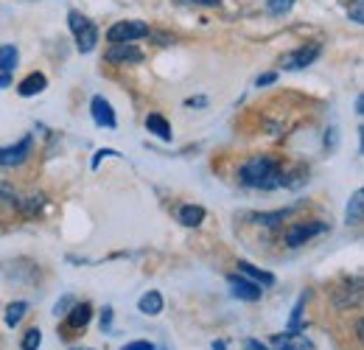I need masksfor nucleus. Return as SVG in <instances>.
<instances>
[{
  "label": "nucleus",
  "mask_w": 364,
  "mask_h": 350,
  "mask_svg": "<svg viewBox=\"0 0 364 350\" xmlns=\"http://www.w3.org/2000/svg\"><path fill=\"white\" fill-rule=\"evenodd\" d=\"M241 185L247 188H258V191H274L286 185V171L280 166V160L272 154H255L241 166Z\"/></svg>",
  "instance_id": "nucleus-1"
},
{
  "label": "nucleus",
  "mask_w": 364,
  "mask_h": 350,
  "mask_svg": "<svg viewBox=\"0 0 364 350\" xmlns=\"http://www.w3.org/2000/svg\"><path fill=\"white\" fill-rule=\"evenodd\" d=\"M149 34H151V31H149L146 23H140V20H124V23H115V26L107 31V40L112 45L135 43V40H143V37H149Z\"/></svg>",
  "instance_id": "nucleus-2"
},
{
  "label": "nucleus",
  "mask_w": 364,
  "mask_h": 350,
  "mask_svg": "<svg viewBox=\"0 0 364 350\" xmlns=\"http://www.w3.org/2000/svg\"><path fill=\"white\" fill-rule=\"evenodd\" d=\"M325 230H328L325 221H297V224H291L286 230V247H303L306 241L322 235Z\"/></svg>",
  "instance_id": "nucleus-3"
},
{
  "label": "nucleus",
  "mask_w": 364,
  "mask_h": 350,
  "mask_svg": "<svg viewBox=\"0 0 364 350\" xmlns=\"http://www.w3.org/2000/svg\"><path fill=\"white\" fill-rule=\"evenodd\" d=\"M92 306L90 303H73L70 314H65V328H62V339H70V334H79L90 325Z\"/></svg>",
  "instance_id": "nucleus-4"
},
{
  "label": "nucleus",
  "mask_w": 364,
  "mask_h": 350,
  "mask_svg": "<svg viewBox=\"0 0 364 350\" xmlns=\"http://www.w3.org/2000/svg\"><path fill=\"white\" fill-rule=\"evenodd\" d=\"M319 43H311V45H303V48H297V51H291V53H283L280 56V68L283 70H303V68H309L314 59L319 56Z\"/></svg>",
  "instance_id": "nucleus-5"
},
{
  "label": "nucleus",
  "mask_w": 364,
  "mask_h": 350,
  "mask_svg": "<svg viewBox=\"0 0 364 350\" xmlns=\"http://www.w3.org/2000/svg\"><path fill=\"white\" fill-rule=\"evenodd\" d=\"M228 283H230L232 297H238V300L258 303V300L264 297V286H261V283H255V280H250V277H244V275H230Z\"/></svg>",
  "instance_id": "nucleus-6"
},
{
  "label": "nucleus",
  "mask_w": 364,
  "mask_h": 350,
  "mask_svg": "<svg viewBox=\"0 0 364 350\" xmlns=\"http://www.w3.org/2000/svg\"><path fill=\"white\" fill-rule=\"evenodd\" d=\"M31 146H34V137H31V134H26L20 143L0 149V166H3V169H14V166H23V163L31 157Z\"/></svg>",
  "instance_id": "nucleus-7"
},
{
  "label": "nucleus",
  "mask_w": 364,
  "mask_h": 350,
  "mask_svg": "<svg viewBox=\"0 0 364 350\" xmlns=\"http://www.w3.org/2000/svg\"><path fill=\"white\" fill-rule=\"evenodd\" d=\"M362 300V280L359 277H345L342 286L333 292V306L336 308H350V306H359Z\"/></svg>",
  "instance_id": "nucleus-8"
},
{
  "label": "nucleus",
  "mask_w": 364,
  "mask_h": 350,
  "mask_svg": "<svg viewBox=\"0 0 364 350\" xmlns=\"http://www.w3.org/2000/svg\"><path fill=\"white\" fill-rule=\"evenodd\" d=\"M269 342H272L274 350H317L306 334H291V331L289 334H274Z\"/></svg>",
  "instance_id": "nucleus-9"
},
{
  "label": "nucleus",
  "mask_w": 364,
  "mask_h": 350,
  "mask_svg": "<svg viewBox=\"0 0 364 350\" xmlns=\"http://www.w3.org/2000/svg\"><path fill=\"white\" fill-rule=\"evenodd\" d=\"M90 112H92V121L98 127H107V129H115V112H112V104L104 98V95H95L90 101Z\"/></svg>",
  "instance_id": "nucleus-10"
},
{
  "label": "nucleus",
  "mask_w": 364,
  "mask_h": 350,
  "mask_svg": "<svg viewBox=\"0 0 364 350\" xmlns=\"http://www.w3.org/2000/svg\"><path fill=\"white\" fill-rule=\"evenodd\" d=\"M17 59H20V53L14 45H0V90L11 85V73L17 68Z\"/></svg>",
  "instance_id": "nucleus-11"
},
{
  "label": "nucleus",
  "mask_w": 364,
  "mask_h": 350,
  "mask_svg": "<svg viewBox=\"0 0 364 350\" xmlns=\"http://www.w3.org/2000/svg\"><path fill=\"white\" fill-rule=\"evenodd\" d=\"M140 59H143V53L132 43H118L107 51V62H112V65H118V62H140Z\"/></svg>",
  "instance_id": "nucleus-12"
},
{
  "label": "nucleus",
  "mask_w": 364,
  "mask_h": 350,
  "mask_svg": "<svg viewBox=\"0 0 364 350\" xmlns=\"http://www.w3.org/2000/svg\"><path fill=\"white\" fill-rule=\"evenodd\" d=\"M46 88H48V79L43 73H28V76L17 85V92H20L23 98H31V95H40Z\"/></svg>",
  "instance_id": "nucleus-13"
},
{
  "label": "nucleus",
  "mask_w": 364,
  "mask_h": 350,
  "mask_svg": "<svg viewBox=\"0 0 364 350\" xmlns=\"http://www.w3.org/2000/svg\"><path fill=\"white\" fill-rule=\"evenodd\" d=\"M238 275H244V277H250V280H255L261 286H274V275H269V272H264V269H258V266H252V263L247 261H238Z\"/></svg>",
  "instance_id": "nucleus-14"
},
{
  "label": "nucleus",
  "mask_w": 364,
  "mask_h": 350,
  "mask_svg": "<svg viewBox=\"0 0 364 350\" xmlns=\"http://www.w3.org/2000/svg\"><path fill=\"white\" fill-rule=\"evenodd\" d=\"M146 129H149V134H157L160 140H171V124L160 112H151L146 118Z\"/></svg>",
  "instance_id": "nucleus-15"
},
{
  "label": "nucleus",
  "mask_w": 364,
  "mask_h": 350,
  "mask_svg": "<svg viewBox=\"0 0 364 350\" xmlns=\"http://www.w3.org/2000/svg\"><path fill=\"white\" fill-rule=\"evenodd\" d=\"M95 43H98V28H95L92 23L82 26V28L76 31V48H79L82 53H90L92 48H95Z\"/></svg>",
  "instance_id": "nucleus-16"
},
{
  "label": "nucleus",
  "mask_w": 364,
  "mask_h": 350,
  "mask_svg": "<svg viewBox=\"0 0 364 350\" xmlns=\"http://www.w3.org/2000/svg\"><path fill=\"white\" fill-rule=\"evenodd\" d=\"M137 311L140 314H149V317H157L163 311V295L160 292H146L140 300H137Z\"/></svg>",
  "instance_id": "nucleus-17"
},
{
  "label": "nucleus",
  "mask_w": 364,
  "mask_h": 350,
  "mask_svg": "<svg viewBox=\"0 0 364 350\" xmlns=\"http://www.w3.org/2000/svg\"><path fill=\"white\" fill-rule=\"evenodd\" d=\"M362 219H364V191H356L353 199L348 202L345 221H348V224H362Z\"/></svg>",
  "instance_id": "nucleus-18"
},
{
  "label": "nucleus",
  "mask_w": 364,
  "mask_h": 350,
  "mask_svg": "<svg viewBox=\"0 0 364 350\" xmlns=\"http://www.w3.org/2000/svg\"><path fill=\"white\" fill-rule=\"evenodd\" d=\"M177 216H180V224H185V227H199L205 221V211L199 205H182Z\"/></svg>",
  "instance_id": "nucleus-19"
},
{
  "label": "nucleus",
  "mask_w": 364,
  "mask_h": 350,
  "mask_svg": "<svg viewBox=\"0 0 364 350\" xmlns=\"http://www.w3.org/2000/svg\"><path fill=\"white\" fill-rule=\"evenodd\" d=\"M14 205L20 208V213H23V216H28V219H31V216H37V213L43 211V205H46V196H43V193H37V196H28V199H23V202H14Z\"/></svg>",
  "instance_id": "nucleus-20"
},
{
  "label": "nucleus",
  "mask_w": 364,
  "mask_h": 350,
  "mask_svg": "<svg viewBox=\"0 0 364 350\" xmlns=\"http://www.w3.org/2000/svg\"><path fill=\"white\" fill-rule=\"evenodd\" d=\"M26 311H28V303H11V306L6 308V325L9 328H14V325H20V319L26 317Z\"/></svg>",
  "instance_id": "nucleus-21"
},
{
  "label": "nucleus",
  "mask_w": 364,
  "mask_h": 350,
  "mask_svg": "<svg viewBox=\"0 0 364 350\" xmlns=\"http://www.w3.org/2000/svg\"><path fill=\"white\" fill-rule=\"evenodd\" d=\"M40 345H43V334H40V328H31V331H26V336H23L20 348H23V350H37Z\"/></svg>",
  "instance_id": "nucleus-22"
},
{
  "label": "nucleus",
  "mask_w": 364,
  "mask_h": 350,
  "mask_svg": "<svg viewBox=\"0 0 364 350\" xmlns=\"http://www.w3.org/2000/svg\"><path fill=\"white\" fill-rule=\"evenodd\" d=\"M303 306H306V295L297 300V306H294V311H291V319H289V331H291V334L300 331V314H303Z\"/></svg>",
  "instance_id": "nucleus-23"
},
{
  "label": "nucleus",
  "mask_w": 364,
  "mask_h": 350,
  "mask_svg": "<svg viewBox=\"0 0 364 350\" xmlns=\"http://www.w3.org/2000/svg\"><path fill=\"white\" fill-rule=\"evenodd\" d=\"M294 6V0H267V9H269V14H286L289 9Z\"/></svg>",
  "instance_id": "nucleus-24"
},
{
  "label": "nucleus",
  "mask_w": 364,
  "mask_h": 350,
  "mask_svg": "<svg viewBox=\"0 0 364 350\" xmlns=\"http://www.w3.org/2000/svg\"><path fill=\"white\" fill-rule=\"evenodd\" d=\"M286 213H289V211H277V213H261V216H255V221H261V224H267V227H274V224H280V221L286 219Z\"/></svg>",
  "instance_id": "nucleus-25"
},
{
  "label": "nucleus",
  "mask_w": 364,
  "mask_h": 350,
  "mask_svg": "<svg viewBox=\"0 0 364 350\" xmlns=\"http://www.w3.org/2000/svg\"><path fill=\"white\" fill-rule=\"evenodd\" d=\"M348 14H350V20H353L356 26H362L364 23V0H353L350 9H348Z\"/></svg>",
  "instance_id": "nucleus-26"
},
{
  "label": "nucleus",
  "mask_w": 364,
  "mask_h": 350,
  "mask_svg": "<svg viewBox=\"0 0 364 350\" xmlns=\"http://www.w3.org/2000/svg\"><path fill=\"white\" fill-rule=\"evenodd\" d=\"M68 23H70V31L76 34V31H79L82 26H87L90 20H87V17L82 14V11H70V14H68Z\"/></svg>",
  "instance_id": "nucleus-27"
},
{
  "label": "nucleus",
  "mask_w": 364,
  "mask_h": 350,
  "mask_svg": "<svg viewBox=\"0 0 364 350\" xmlns=\"http://www.w3.org/2000/svg\"><path fill=\"white\" fill-rule=\"evenodd\" d=\"M3 202H11V205L17 202V191L11 185H6V182H0V205Z\"/></svg>",
  "instance_id": "nucleus-28"
},
{
  "label": "nucleus",
  "mask_w": 364,
  "mask_h": 350,
  "mask_svg": "<svg viewBox=\"0 0 364 350\" xmlns=\"http://www.w3.org/2000/svg\"><path fill=\"white\" fill-rule=\"evenodd\" d=\"M121 350H154L151 342H143V339H137V342H127Z\"/></svg>",
  "instance_id": "nucleus-29"
},
{
  "label": "nucleus",
  "mask_w": 364,
  "mask_h": 350,
  "mask_svg": "<svg viewBox=\"0 0 364 350\" xmlns=\"http://www.w3.org/2000/svg\"><path fill=\"white\" fill-rule=\"evenodd\" d=\"M109 325H112V308L107 306L104 308V314H101V328H104V331H109Z\"/></svg>",
  "instance_id": "nucleus-30"
},
{
  "label": "nucleus",
  "mask_w": 364,
  "mask_h": 350,
  "mask_svg": "<svg viewBox=\"0 0 364 350\" xmlns=\"http://www.w3.org/2000/svg\"><path fill=\"white\" fill-rule=\"evenodd\" d=\"M73 303H76V300H73V297H65V300H62V303H56V317H59V314H65V311H68V308L73 306Z\"/></svg>",
  "instance_id": "nucleus-31"
},
{
  "label": "nucleus",
  "mask_w": 364,
  "mask_h": 350,
  "mask_svg": "<svg viewBox=\"0 0 364 350\" xmlns=\"http://www.w3.org/2000/svg\"><path fill=\"white\" fill-rule=\"evenodd\" d=\"M244 348H247V350H274V348L261 345V342H255V339H247V342H244Z\"/></svg>",
  "instance_id": "nucleus-32"
},
{
  "label": "nucleus",
  "mask_w": 364,
  "mask_h": 350,
  "mask_svg": "<svg viewBox=\"0 0 364 350\" xmlns=\"http://www.w3.org/2000/svg\"><path fill=\"white\" fill-rule=\"evenodd\" d=\"M274 79H277L274 73H267V76H258V88H267V85H272Z\"/></svg>",
  "instance_id": "nucleus-33"
},
{
  "label": "nucleus",
  "mask_w": 364,
  "mask_h": 350,
  "mask_svg": "<svg viewBox=\"0 0 364 350\" xmlns=\"http://www.w3.org/2000/svg\"><path fill=\"white\" fill-rule=\"evenodd\" d=\"M205 104H208V98H202V95H199V98H188V101H185V107H205Z\"/></svg>",
  "instance_id": "nucleus-34"
},
{
  "label": "nucleus",
  "mask_w": 364,
  "mask_h": 350,
  "mask_svg": "<svg viewBox=\"0 0 364 350\" xmlns=\"http://www.w3.org/2000/svg\"><path fill=\"white\" fill-rule=\"evenodd\" d=\"M191 3H199V6H219V0H191Z\"/></svg>",
  "instance_id": "nucleus-35"
},
{
  "label": "nucleus",
  "mask_w": 364,
  "mask_h": 350,
  "mask_svg": "<svg viewBox=\"0 0 364 350\" xmlns=\"http://www.w3.org/2000/svg\"><path fill=\"white\" fill-rule=\"evenodd\" d=\"M356 112H359V115H362V112H364V98H362V95L356 98Z\"/></svg>",
  "instance_id": "nucleus-36"
},
{
  "label": "nucleus",
  "mask_w": 364,
  "mask_h": 350,
  "mask_svg": "<svg viewBox=\"0 0 364 350\" xmlns=\"http://www.w3.org/2000/svg\"><path fill=\"white\" fill-rule=\"evenodd\" d=\"M76 350H90V348H76Z\"/></svg>",
  "instance_id": "nucleus-37"
}]
</instances>
